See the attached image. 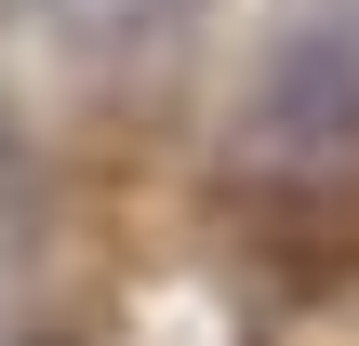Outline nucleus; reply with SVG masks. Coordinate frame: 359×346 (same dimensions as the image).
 I'll return each instance as SVG.
<instances>
[{"instance_id": "nucleus-1", "label": "nucleus", "mask_w": 359, "mask_h": 346, "mask_svg": "<svg viewBox=\"0 0 359 346\" xmlns=\"http://www.w3.org/2000/svg\"><path fill=\"white\" fill-rule=\"evenodd\" d=\"M253 120H266V147H293V160L359 147V27H293V40L266 53Z\"/></svg>"}]
</instances>
